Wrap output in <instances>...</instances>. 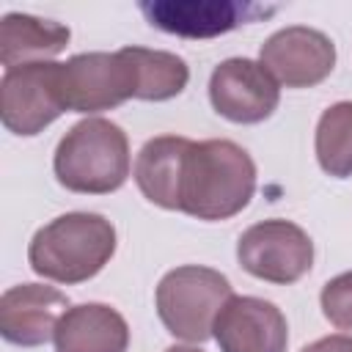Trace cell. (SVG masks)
Returning a JSON list of instances; mask_svg holds the SVG:
<instances>
[{
  "instance_id": "6da1fadb",
  "label": "cell",
  "mask_w": 352,
  "mask_h": 352,
  "mask_svg": "<svg viewBox=\"0 0 352 352\" xmlns=\"http://www.w3.org/2000/svg\"><path fill=\"white\" fill-rule=\"evenodd\" d=\"M256 192V162L234 140H190L179 179V212L214 223L239 214Z\"/></svg>"
},
{
  "instance_id": "7a4b0ae2",
  "label": "cell",
  "mask_w": 352,
  "mask_h": 352,
  "mask_svg": "<svg viewBox=\"0 0 352 352\" xmlns=\"http://www.w3.org/2000/svg\"><path fill=\"white\" fill-rule=\"evenodd\" d=\"M116 253V228L96 212H66L41 226L28 248L30 270L55 283H82Z\"/></svg>"
},
{
  "instance_id": "3957f363",
  "label": "cell",
  "mask_w": 352,
  "mask_h": 352,
  "mask_svg": "<svg viewBox=\"0 0 352 352\" xmlns=\"http://www.w3.org/2000/svg\"><path fill=\"white\" fill-rule=\"evenodd\" d=\"M52 168L55 179L72 192H116L129 176L126 132L107 118H85L60 138Z\"/></svg>"
},
{
  "instance_id": "277c9868",
  "label": "cell",
  "mask_w": 352,
  "mask_h": 352,
  "mask_svg": "<svg viewBox=\"0 0 352 352\" xmlns=\"http://www.w3.org/2000/svg\"><path fill=\"white\" fill-rule=\"evenodd\" d=\"M231 294V283L223 272L201 264H184L162 275L154 302L157 316L170 336L190 344H204Z\"/></svg>"
},
{
  "instance_id": "5b68a950",
  "label": "cell",
  "mask_w": 352,
  "mask_h": 352,
  "mask_svg": "<svg viewBox=\"0 0 352 352\" xmlns=\"http://www.w3.org/2000/svg\"><path fill=\"white\" fill-rule=\"evenodd\" d=\"M60 96L74 113L113 110L138 96V69L126 50L74 55L60 63Z\"/></svg>"
},
{
  "instance_id": "8992f818",
  "label": "cell",
  "mask_w": 352,
  "mask_h": 352,
  "mask_svg": "<svg viewBox=\"0 0 352 352\" xmlns=\"http://www.w3.org/2000/svg\"><path fill=\"white\" fill-rule=\"evenodd\" d=\"M236 261L253 278L286 286L314 267V242L297 223L261 220L239 234Z\"/></svg>"
},
{
  "instance_id": "52a82bcc",
  "label": "cell",
  "mask_w": 352,
  "mask_h": 352,
  "mask_svg": "<svg viewBox=\"0 0 352 352\" xmlns=\"http://www.w3.org/2000/svg\"><path fill=\"white\" fill-rule=\"evenodd\" d=\"M60 113H66L60 96V63L44 60L6 69L0 80V118L8 132L33 138Z\"/></svg>"
},
{
  "instance_id": "ba28073f",
  "label": "cell",
  "mask_w": 352,
  "mask_h": 352,
  "mask_svg": "<svg viewBox=\"0 0 352 352\" xmlns=\"http://www.w3.org/2000/svg\"><path fill=\"white\" fill-rule=\"evenodd\" d=\"M138 8L148 19V25L184 38L223 36L239 25L278 11L275 6L239 0H140Z\"/></svg>"
},
{
  "instance_id": "9c48e42d",
  "label": "cell",
  "mask_w": 352,
  "mask_h": 352,
  "mask_svg": "<svg viewBox=\"0 0 352 352\" xmlns=\"http://www.w3.org/2000/svg\"><path fill=\"white\" fill-rule=\"evenodd\" d=\"M258 63L286 88H311L330 77L336 66V44L327 33L305 25L275 30L258 50Z\"/></svg>"
},
{
  "instance_id": "30bf717a",
  "label": "cell",
  "mask_w": 352,
  "mask_h": 352,
  "mask_svg": "<svg viewBox=\"0 0 352 352\" xmlns=\"http://www.w3.org/2000/svg\"><path fill=\"white\" fill-rule=\"evenodd\" d=\"M209 102L234 124H261L278 110L280 88L258 60L228 58L209 77Z\"/></svg>"
},
{
  "instance_id": "8fae6325",
  "label": "cell",
  "mask_w": 352,
  "mask_h": 352,
  "mask_svg": "<svg viewBox=\"0 0 352 352\" xmlns=\"http://www.w3.org/2000/svg\"><path fill=\"white\" fill-rule=\"evenodd\" d=\"M212 338L220 352H286L289 324L275 302L231 294L214 319Z\"/></svg>"
},
{
  "instance_id": "7c38bea8",
  "label": "cell",
  "mask_w": 352,
  "mask_h": 352,
  "mask_svg": "<svg viewBox=\"0 0 352 352\" xmlns=\"http://www.w3.org/2000/svg\"><path fill=\"white\" fill-rule=\"evenodd\" d=\"M69 308V297L55 286H11L0 297V336L16 346H41L55 338V327Z\"/></svg>"
},
{
  "instance_id": "4fadbf2b",
  "label": "cell",
  "mask_w": 352,
  "mask_h": 352,
  "mask_svg": "<svg viewBox=\"0 0 352 352\" xmlns=\"http://www.w3.org/2000/svg\"><path fill=\"white\" fill-rule=\"evenodd\" d=\"M55 352H126V319L104 302L72 305L55 327Z\"/></svg>"
},
{
  "instance_id": "5bb4252c",
  "label": "cell",
  "mask_w": 352,
  "mask_h": 352,
  "mask_svg": "<svg viewBox=\"0 0 352 352\" xmlns=\"http://www.w3.org/2000/svg\"><path fill=\"white\" fill-rule=\"evenodd\" d=\"M190 138L160 135L143 143L135 160V184L146 201L179 212V179Z\"/></svg>"
},
{
  "instance_id": "9a60e30c",
  "label": "cell",
  "mask_w": 352,
  "mask_h": 352,
  "mask_svg": "<svg viewBox=\"0 0 352 352\" xmlns=\"http://www.w3.org/2000/svg\"><path fill=\"white\" fill-rule=\"evenodd\" d=\"M69 36V28L60 22L30 14H6L0 22V63L6 69L44 63L63 52Z\"/></svg>"
},
{
  "instance_id": "2e32d148",
  "label": "cell",
  "mask_w": 352,
  "mask_h": 352,
  "mask_svg": "<svg viewBox=\"0 0 352 352\" xmlns=\"http://www.w3.org/2000/svg\"><path fill=\"white\" fill-rule=\"evenodd\" d=\"M138 69V96L143 102H165L179 96L190 82L187 63L165 50H146V47H124Z\"/></svg>"
},
{
  "instance_id": "e0dca14e",
  "label": "cell",
  "mask_w": 352,
  "mask_h": 352,
  "mask_svg": "<svg viewBox=\"0 0 352 352\" xmlns=\"http://www.w3.org/2000/svg\"><path fill=\"white\" fill-rule=\"evenodd\" d=\"M316 160L333 179L352 176V102L330 104L316 124Z\"/></svg>"
},
{
  "instance_id": "ac0fdd59",
  "label": "cell",
  "mask_w": 352,
  "mask_h": 352,
  "mask_svg": "<svg viewBox=\"0 0 352 352\" xmlns=\"http://www.w3.org/2000/svg\"><path fill=\"white\" fill-rule=\"evenodd\" d=\"M324 319L338 330H352V270L330 278L319 294Z\"/></svg>"
},
{
  "instance_id": "d6986e66",
  "label": "cell",
  "mask_w": 352,
  "mask_h": 352,
  "mask_svg": "<svg viewBox=\"0 0 352 352\" xmlns=\"http://www.w3.org/2000/svg\"><path fill=\"white\" fill-rule=\"evenodd\" d=\"M300 352H352V336H344V333L324 336V338L302 346Z\"/></svg>"
},
{
  "instance_id": "ffe728a7",
  "label": "cell",
  "mask_w": 352,
  "mask_h": 352,
  "mask_svg": "<svg viewBox=\"0 0 352 352\" xmlns=\"http://www.w3.org/2000/svg\"><path fill=\"white\" fill-rule=\"evenodd\" d=\"M165 352H201V349H195V346H170Z\"/></svg>"
}]
</instances>
